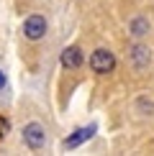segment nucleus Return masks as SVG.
Returning a JSON list of instances; mask_svg holds the SVG:
<instances>
[{"mask_svg": "<svg viewBox=\"0 0 154 156\" xmlns=\"http://www.w3.org/2000/svg\"><path fill=\"white\" fill-rule=\"evenodd\" d=\"M95 131H98V126H95V123H90V126H85V128H77L72 136H67V138L62 141V148H64V151H72V148H77L80 144H85L87 138H93Z\"/></svg>", "mask_w": 154, "mask_h": 156, "instance_id": "obj_4", "label": "nucleus"}, {"mask_svg": "<svg viewBox=\"0 0 154 156\" xmlns=\"http://www.w3.org/2000/svg\"><path fill=\"white\" fill-rule=\"evenodd\" d=\"M134 62H136L139 67H144V64L149 62V49L146 46H136L134 49Z\"/></svg>", "mask_w": 154, "mask_h": 156, "instance_id": "obj_7", "label": "nucleus"}, {"mask_svg": "<svg viewBox=\"0 0 154 156\" xmlns=\"http://www.w3.org/2000/svg\"><path fill=\"white\" fill-rule=\"evenodd\" d=\"M113 67H116V56L108 49H95L93 51V56H90V69L93 72L108 74V72H113Z\"/></svg>", "mask_w": 154, "mask_h": 156, "instance_id": "obj_1", "label": "nucleus"}, {"mask_svg": "<svg viewBox=\"0 0 154 156\" xmlns=\"http://www.w3.org/2000/svg\"><path fill=\"white\" fill-rule=\"evenodd\" d=\"M44 34H46V18L44 16H28L23 21V36L31 38V41H38V38H44Z\"/></svg>", "mask_w": 154, "mask_h": 156, "instance_id": "obj_3", "label": "nucleus"}, {"mask_svg": "<svg viewBox=\"0 0 154 156\" xmlns=\"http://www.w3.org/2000/svg\"><path fill=\"white\" fill-rule=\"evenodd\" d=\"M10 131V123H8V118H0V138H3L5 133Z\"/></svg>", "mask_w": 154, "mask_h": 156, "instance_id": "obj_8", "label": "nucleus"}, {"mask_svg": "<svg viewBox=\"0 0 154 156\" xmlns=\"http://www.w3.org/2000/svg\"><path fill=\"white\" fill-rule=\"evenodd\" d=\"M82 59H85V56H82V51L77 46H67L62 51V67L64 69H80L82 67Z\"/></svg>", "mask_w": 154, "mask_h": 156, "instance_id": "obj_5", "label": "nucleus"}, {"mask_svg": "<svg viewBox=\"0 0 154 156\" xmlns=\"http://www.w3.org/2000/svg\"><path fill=\"white\" fill-rule=\"evenodd\" d=\"M5 84H8V80H5V72H0V90H5Z\"/></svg>", "mask_w": 154, "mask_h": 156, "instance_id": "obj_9", "label": "nucleus"}, {"mask_svg": "<svg viewBox=\"0 0 154 156\" xmlns=\"http://www.w3.org/2000/svg\"><path fill=\"white\" fill-rule=\"evenodd\" d=\"M146 31H149V21H144V18H136V21L131 23V34L134 36H144Z\"/></svg>", "mask_w": 154, "mask_h": 156, "instance_id": "obj_6", "label": "nucleus"}, {"mask_svg": "<svg viewBox=\"0 0 154 156\" xmlns=\"http://www.w3.org/2000/svg\"><path fill=\"white\" fill-rule=\"evenodd\" d=\"M23 144L31 148V151H38L44 144H46V131H44L41 123H28L23 128Z\"/></svg>", "mask_w": 154, "mask_h": 156, "instance_id": "obj_2", "label": "nucleus"}]
</instances>
